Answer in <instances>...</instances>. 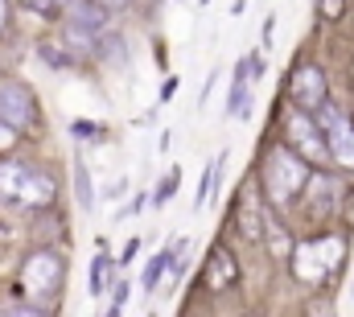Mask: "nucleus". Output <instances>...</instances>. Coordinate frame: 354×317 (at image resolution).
Here are the masks:
<instances>
[{"label": "nucleus", "mask_w": 354, "mask_h": 317, "mask_svg": "<svg viewBox=\"0 0 354 317\" xmlns=\"http://www.w3.org/2000/svg\"><path fill=\"white\" fill-rule=\"evenodd\" d=\"M309 181V161L292 149H272L264 157V194L272 206H288Z\"/></svg>", "instance_id": "f257e3e1"}, {"label": "nucleus", "mask_w": 354, "mask_h": 317, "mask_svg": "<svg viewBox=\"0 0 354 317\" xmlns=\"http://www.w3.org/2000/svg\"><path fill=\"white\" fill-rule=\"evenodd\" d=\"M0 198H12L21 206H50L54 181L25 161H0Z\"/></svg>", "instance_id": "f03ea898"}, {"label": "nucleus", "mask_w": 354, "mask_h": 317, "mask_svg": "<svg viewBox=\"0 0 354 317\" xmlns=\"http://www.w3.org/2000/svg\"><path fill=\"white\" fill-rule=\"evenodd\" d=\"M284 136H288V149L301 153L309 165H326L330 161V145H326V132L317 128V120H309V111H288L284 120Z\"/></svg>", "instance_id": "7ed1b4c3"}, {"label": "nucleus", "mask_w": 354, "mask_h": 317, "mask_svg": "<svg viewBox=\"0 0 354 317\" xmlns=\"http://www.w3.org/2000/svg\"><path fill=\"white\" fill-rule=\"evenodd\" d=\"M317 128L326 132V145H330V161L354 169V124L346 120L342 107H334L330 99L317 107Z\"/></svg>", "instance_id": "20e7f679"}, {"label": "nucleus", "mask_w": 354, "mask_h": 317, "mask_svg": "<svg viewBox=\"0 0 354 317\" xmlns=\"http://www.w3.org/2000/svg\"><path fill=\"white\" fill-rule=\"evenodd\" d=\"M288 95H292V103H297L301 111H317V107L330 99V82H326V71H322V66H313V62L297 66V71L288 75Z\"/></svg>", "instance_id": "39448f33"}, {"label": "nucleus", "mask_w": 354, "mask_h": 317, "mask_svg": "<svg viewBox=\"0 0 354 317\" xmlns=\"http://www.w3.org/2000/svg\"><path fill=\"white\" fill-rule=\"evenodd\" d=\"M62 276H66V264H62L54 251H37V255H29L25 272H21V284H25V293H33V297H50V293L62 284Z\"/></svg>", "instance_id": "423d86ee"}, {"label": "nucleus", "mask_w": 354, "mask_h": 317, "mask_svg": "<svg viewBox=\"0 0 354 317\" xmlns=\"http://www.w3.org/2000/svg\"><path fill=\"white\" fill-rule=\"evenodd\" d=\"M33 120H37L33 95L21 82H0V124H8L12 132H25Z\"/></svg>", "instance_id": "0eeeda50"}, {"label": "nucleus", "mask_w": 354, "mask_h": 317, "mask_svg": "<svg viewBox=\"0 0 354 317\" xmlns=\"http://www.w3.org/2000/svg\"><path fill=\"white\" fill-rule=\"evenodd\" d=\"M66 29H79L87 37H99L107 29V8L99 0H66Z\"/></svg>", "instance_id": "6e6552de"}, {"label": "nucleus", "mask_w": 354, "mask_h": 317, "mask_svg": "<svg viewBox=\"0 0 354 317\" xmlns=\"http://www.w3.org/2000/svg\"><path fill=\"white\" fill-rule=\"evenodd\" d=\"M248 99H252V79L243 71V62L235 66V79H231V95H227V116H248Z\"/></svg>", "instance_id": "1a4fd4ad"}, {"label": "nucleus", "mask_w": 354, "mask_h": 317, "mask_svg": "<svg viewBox=\"0 0 354 317\" xmlns=\"http://www.w3.org/2000/svg\"><path fill=\"white\" fill-rule=\"evenodd\" d=\"M231 280H235V260H231V251L218 247V251L210 255V264H206V284H210V289H227Z\"/></svg>", "instance_id": "9d476101"}, {"label": "nucleus", "mask_w": 354, "mask_h": 317, "mask_svg": "<svg viewBox=\"0 0 354 317\" xmlns=\"http://www.w3.org/2000/svg\"><path fill=\"white\" fill-rule=\"evenodd\" d=\"M174 255H177V243H174V247H165V251H157V255L149 260V268H145V280H140V289H145V293H153V289L161 284V276L174 268Z\"/></svg>", "instance_id": "9b49d317"}, {"label": "nucleus", "mask_w": 354, "mask_h": 317, "mask_svg": "<svg viewBox=\"0 0 354 317\" xmlns=\"http://www.w3.org/2000/svg\"><path fill=\"white\" fill-rule=\"evenodd\" d=\"M111 289V255H95L91 260V293H107Z\"/></svg>", "instance_id": "f8f14e48"}, {"label": "nucleus", "mask_w": 354, "mask_h": 317, "mask_svg": "<svg viewBox=\"0 0 354 317\" xmlns=\"http://www.w3.org/2000/svg\"><path fill=\"white\" fill-rule=\"evenodd\" d=\"M75 194H79V206L83 210H91L95 206V194H91V173L83 161H75Z\"/></svg>", "instance_id": "ddd939ff"}, {"label": "nucleus", "mask_w": 354, "mask_h": 317, "mask_svg": "<svg viewBox=\"0 0 354 317\" xmlns=\"http://www.w3.org/2000/svg\"><path fill=\"white\" fill-rule=\"evenodd\" d=\"M177 181H181V169H169V177H165V181L157 185V194H153V202H157V206H165V202L177 194Z\"/></svg>", "instance_id": "4468645a"}, {"label": "nucleus", "mask_w": 354, "mask_h": 317, "mask_svg": "<svg viewBox=\"0 0 354 317\" xmlns=\"http://www.w3.org/2000/svg\"><path fill=\"white\" fill-rule=\"evenodd\" d=\"M243 71H248V79H252V82H256V79H264V71H268L264 54H260V50H252V54L243 58Z\"/></svg>", "instance_id": "2eb2a0df"}, {"label": "nucleus", "mask_w": 354, "mask_h": 317, "mask_svg": "<svg viewBox=\"0 0 354 317\" xmlns=\"http://www.w3.org/2000/svg\"><path fill=\"white\" fill-rule=\"evenodd\" d=\"M111 289H115V293H111V314H120V309L128 305V293H132V284H128V280H115Z\"/></svg>", "instance_id": "dca6fc26"}, {"label": "nucleus", "mask_w": 354, "mask_h": 317, "mask_svg": "<svg viewBox=\"0 0 354 317\" xmlns=\"http://www.w3.org/2000/svg\"><path fill=\"white\" fill-rule=\"evenodd\" d=\"M342 8H346V0H317V12H322L326 21H338Z\"/></svg>", "instance_id": "f3484780"}, {"label": "nucleus", "mask_w": 354, "mask_h": 317, "mask_svg": "<svg viewBox=\"0 0 354 317\" xmlns=\"http://www.w3.org/2000/svg\"><path fill=\"white\" fill-rule=\"evenodd\" d=\"M136 251H140V239H128V243H124V255H120V260L128 264V260H136Z\"/></svg>", "instance_id": "a211bd4d"}, {"label": "nucleus", "mask_w": 354, "mask_h": 317, "mask_svg": "<svg viewBox=\"0 0 354 317\" xmlns=\"http://www.w3.org/2000/svg\"><path fill=\"white\" fill-rule=\"evenodd\" d=\"M174 91H177V79H165V87H161V103H169V99H174Z\"/></svg>", "instance_id": "6ab92c4d"}, {"label": "nucleus", "mask_w": 354, "mask_h": 317, "mask_svg": "<svg viewBox=\"0 0 354 317\" xmlns=\"http://www.w3.org/2000/svg\"><path fill=\"white\" fill-rule=\"evenodd\" d=\"M21 4H29V8H37V12H50V8H54V0H21Z\"/></svg>", "instance_id": "aec40b11"}, {"label": "nucleus", "mask_w": 354, "mask_h": 317, "mask_svg": "<svg viewBox=\"0 0 354 317\" xmlns=\"http://www.w3.org/2000/svg\"><path fill=\"white\" fill-rule=\"evenodd\" d=\"M272 33H276V17H268L264 21V46H272Z\"/></svg>", "instance_id": "412c9836"}, {"label": "nucleus", "mask_w": 354, "mask_h": 317, "mask_svg": "<svg viewBox=\"0 0 354 317\" xmlns=\"http://www.w3.org/2000/svg\"><path fill=\"white\" fill-rule=\"evenodd\" d=\"M124 190H128V181H124V177H120V181H115V185H111V190H107V198H120V194H124Z\"/></svg>", "instance_id": "4be33fe9"}, {"label": "nucleus", "mask_w": 354, "mask_h": 317, "mask_svg": "<svg viewBox=\"0 0 354 317\" xmlns=\"http://www.w3.org/2000/svg\"><path fill=\"white\" fill-rule=\"evenodd\" d=\"M12 136H17V132H12L8 124H0V145H12Z\"/></svg>", "instance_id": "5701e85b"}, {"label": "nucleus", "mask_w": 354, "mask_h": 317, "mask_svg": "<svg viewBox=\"0 0 354 317\" xmlns=\"http://www.w3.org/2000/svg\"><path fill=\"white\" fill-rule=\"evenodd\" d=\"M99 4H103V8H107V12H115V8H124V4H128V0H99Z\"/></svg>", "instance_id": "b1692460"}, {"label": "nucleus", "mask_w": 354, "mask_h": 317, "mask_svg": "<svg viewBox=\"0 0 354 317\" xmlns=\"http://www.w3.org/2000/svg\"><path fill=\"white\" fill-rule=\"evenodd\" d=\"M8 25V0H0V29Z\"/></svg>", "instance_id": "393cba45"}]
</instances>
